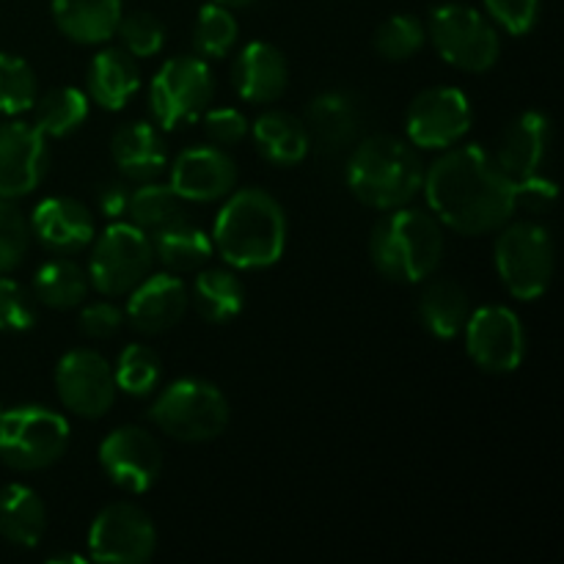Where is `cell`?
I'll return each instance as SVG.
<instances>
[{
	"label": "cell",
	"instance_id": "cell-31",
	"mask_svg": "<svg viewBox=\"0 0 564 564\" xmlns=\"http://www.w3.org/2000/svg\"><path fill=\"white\" fill-rule=\"evenodd\" d=\"M91 281H88L86 268L69 257H53L36 270L33 275V295L39 303L50 308H77L88 297Z\"/></svg>",
	"mask_w": 564,
	"mask_h": 564
},
{
	"label": "cell",
	"instance_id": "cell-33",
	"mask_svg": "<svg viewBox=\"0 0 564 564\" xmlns=\"http://www.w3.org/2000/svg\"><path fill=\"white\" fill-rule=\"evenodd\" d=\"M185 218V202L174 193L171 185L160 182H141V187L130 193V207H127V220L138 229L154 237L158 231L169 229L171 224Z\"/></svg>",
	"mask_w": 564,
	"mask_h": 564
},
{
	"label": "cell",
	"instance_id": "cell-25",
	"mask_svg": "<svg viewBox=\"0 0 564 564\" xmlns=\"http://www.w3.org/2000/svg\"><path fill=\"white\" fill-rule=\"evenodd\" d=\"M121 0H53V20L58 31L75 44H105L116 36Z\"/></svg>",
	"mask_w": 564,
	"mask_h": 564
},
{
	"label": "cell",
	"instance_id": "cell-39",
	"mask_svg": "<svg viewBox=\"0 0 564 564\" xmlns=\"http://www.w3.org/2000/svg\"><path fill=\"white\" fill-rule=\"evenodd\" d=\"M31 248V224L14 202L0 198V275L20 268Z\"/></svg>",
	"mask_w": 564,
	"mask_h": 564
},
{
	"label": "cell",
	"instance_id": "cell-21",
	"mask_svg": "<svg viewBox=\"0 0 564 564\" xmlns=\"http://www.w3.org/2000/svg\"><path fill=\"white\" fill-rule=\"evenodd\" d=\"M231 83L246 102L270 105L284 97L290 86V66L279 47L268 42H251L237 55Z\"/></svg>",
	"mask_w": 564,
	"mask_h": 564
},
{
	"label": "cell",
	"instance_id": "cell-45",
	"mask_svg": "<svg viewBox=\"0 0 564 564\" xmlns=\"http://www.w3.org/2000/svg\"><path fill=\"white\" fill-rule=\"evenodd\" d=\"M130 187L124 182H108L105 187H99L97 193V207L99 213L108 220H124L127 207H130Z\"/></svg>",
	"mask_w": 564,
	"mask_h": 564
},
{
	"label": "cell",
	"instance_id": "cell-47",
	"mask_svg": "<svg viewBox=\"0 0 564 564\" xmlns=\"http://www.w3.org/2000/svg\"><path fill=\"white\" fill-rule=\"evenodd\" d=\"M53 564H61V562H75V564H80L83 562V556L80 554H58V556H53V560H50Z\"/></svg>",
	"mask_w": 564,
	"mask_h": 564
},
{
	"label": "cell",
	"instance_id": "cell-41",
	"mask_svg": "<svg viewBox=\"0 0 564 564\" xmlns=\"http://www.w3.org/2000/svg\"><path fill=\"white\" fill-rule=\"evenodd\" d=\"M485 11L510 36H529L540 22V0H485Z\"/></svg>",
	"mask_w": 564,
	"mask_h": 564
},
{
	"label": "cell",
	"instance_id": "cell-42",
	"mask_svg": "<svg viewBox=\"0 0 564 564\" xmlns=\"http://www.w3.org/2000/svg\"><path fill=\"white\" fill-rule=\"evenodd\" d=\"M202 121L209 141L220 149L246 141L248 132H251V121H248L237 108H207Z\"/></svg>",
	"mask_w": 564,
	"mask_h": 564
},
{
	"label": "cell",
	"instance_id": "cell-29",
	"mask_svg": "<svg viewBox=\"0 0 564 564\" xmlns=\"http://www.w3.org/2000/svg\"><path fill=\"white\" fill-rule=\"evenodd\" d=\"M149 240H152L154 262L163 264L169 273H191V270H198L202 264H207V259L215 251L213 237L202 226L191 224L187 218L176 220V224L158 231Z\"/></svg>",
	"mask_w": 564,
	"mask_h": 564
},
{
	"label": "cell",
	"instance_id": "cell-6",
	"mask_svg": "<svg viewBox=\"0 0 564 564\" xmlns=\"http://www.w3.org/2000/svg\"><path fill=\"white\" fill-rule=\"evenodd\" d=\"M496 270L518 301H538L549 292L556 270L554 237L543 224L518 220L501 226L496 240Z\"/></svg>",
	"mask_w": 564,
	"mask_h": 564
},
{
	"label": "cell",
	"instance_id": "cell-24",
	"mask_svg": "<svg viewBox=\"0 0 564 564\" xmlns=\"http://www.w3.org/2000/svg\"><path fill=\"white\" fill-rule=\"evenodd\" d=\"M141 91V69L124 47H105L86 72V94L105 110H121Z\"/></svg>",
	"mask_w": 564,
	"mask_h": 564
},
{
	"label": "cell",
	"instance_id": "cell-32",
	"mask_svg": "<svg viewBox=\"0 0 564 564\" xmlns=\"http://www.w3.org/2000/svg\"><path fill=\"white\" fill-rule=\"evenodd\" d=\"M88 99L86 91L75 86L50 88L44 97L33 102V127L44 138H66L75 130H80L88 119Z\"/></svg>",
	"mask_w": 564,
	"mask_h": 564
},
{
	"label": "cell",
	"instance_id": "cell-34",
	"mask_svg": "<svg viewBox=\"0 0 564 564\" xmlns=\"http://www.w3.org/2000/svg\"><path fill=\"white\" fill-rule=\"evenodd\" d=\"M240 25H237L231 9L220 3L202 6L193 25V53L204 61H218L235 50Z\"/></svg>",
	"mask_w": 564,
	"mask_h": 564
},
{
	"label": "cell",
	"instance_id": "cell-48",
	"mask_svg": "<svg viewBox=\"0 0 564 564\" xmlns=\"http://www.w3.org/2000/svg\"><path fill=\"white\" fill-rule=\"evenodd\" d=\"M0 413H3V405H0Z\"/></svg>",
	"mask_w": 564,
	"mask_h": 564
},
{
	"label": "cell",
	"instance_id": "cell-28",
	"mask_svg": "<svg viewBox=\"0 0 564 564\" xmlns=\"http://www.w3.org/2000/svg\"><path fill=\"white\" fill-rule=\"evenodd\" d=\"M468 314H471V301L457 281H430L419 297V319L435 339L446 341L460 336Z\"/></svg>",
	"mask_w": 564,
	"mask_h": 564
},
{
	"label": "cell",
	"instance_id": "cell-35",
	"mask_svg": "<svg viewBox=\"0 0 564 564\" xmlns=\"http://www.w3.org/2000/svg\"><path fill=\"white\" fill-rule=\"evenodd\" d=\"M116 389L130 397L152 394L163 378V364L158 352L147 345H127L119 352V361L113 367Z\"/></svg>",
	"mask_w": 564,
	"mask_h": 564
},
{
	"label": "cell",
	"instance_id": "cell-46",
	"mask_svg": "<svg viewBox=\"0 0 564 564\" xmlns=\"http://www.w3.org/2000/svg\"><path fill=\"white\" fill-rule=\"evenodd\" d=\"M213 3H220V6H226V9H246V6H251V3H257V0H213Z\"/></svg>",
	"mask_w": 564,
	"mask_h": 564
},
{
	"label": "cell",
	"instance_id": "cell-20",
	"mask_svg": "<svg viewBox=\"0 0 564 564\" xmlns=\"http://www.w3.org/2000/svg\"><path fill=\"white\" fill-rule=\"evenodd\" d=\"M551 138H554V130H551L549 116L540 110H527V113L516 116L501 135L496 163L512 182L532 180V176L543 174L551 152Z\"/></svg>",
	"mask_w": 564,
	"mask_h": 564
},
{
	"label": "cell",
	"instance_id": "cell-44",
	"mask_svg": "<svg viewBox=\"0 0 564 564\" xmlns=\"http://www.w3.org/2000/svg\"><path fill=\"white\" fill-rule=\"evenodd\" d=\"M512 185H516V209L527 207L532 213H545V209L554 207L556 185L551 180H545L543 174L532 176V180L512 182Z\"/></svg>",
	"mask_w": 564,
	"mask_h": 564
},
{
	"label": "cell",
	"instance_id": "cell-5",
	"mask_svg": "<svg viewBox=\"0 0 564 564\" xmlns=\"http://www.w3.org/2000/svg\"><path fill=\"white\" fill-rule=\"evenodd\" d=\"M229 400L209 380L182 378L152 402L149 419L160 433L182 444H207L220 438L229 427Z\"/></svg>",
	"mask_w": 564,
	"mask_h": 564
},
{
	"label": "cell",
	"instance_id": "cell-7",
	"mask_svg": "<svg viewBox=\"0 0 564 564\" xmlns=\"http://www.w3.org/2000/svg\"><path fill=\"white\" fill-rule=\"evenodd\" d=\"M69 446V422L44 405H17L0 413V460L14 471H42Z\"/></svg>",
	"mask_w": 564,
	"mask_h": 564
},
{
	"label": "cell",
	"instance_id": "cell-16",
	"mask_svg": "<svg viewBox=\"0 0 564 564\" xmlns=\"http://www.w3.org/2000/svg\"><path fill=\"white\" fill-rule=\"evenodd\" d=\"M50 165L47 138L25 121L0 124V198L28 196L42 185Z\"/></svg>",
	"mask_w": 564,
	"mask_h": 564
},
{
	"label": "cell",
	"instance_id": "cell-23",
	"mask_svg": "<svg viewBox=\"0 0 564 564\" xmlns=\"http://www.w3.org/2000/svg\"><path fill=\"white\" fill-rule=\"evenodd\" d=\"M110 158L130 182H152L169 165L163 132L149 121H130L110 138Z\"/></svg>",
	"mask_w": 564,
	"mask_h": 564
},
{
	"label": "cell",
	"instance_id": "cell-22",
	"mask_svg": "<svg viewBox=\"0 0 564 564\" xmlns=\"http://www.w3.org/2000/svg\"><path fill=\"white\" fill-rule=\"evenodd\" d=\"M308 138L319 152L339 154L356 147L361 130V108L347 91H325L312 99L306 113Z\"/></svg>",
	"mask_w": 564,
	"mask_h": 564
},
{
	"label": "cell",
	"instance_id": "cell-19",
	"mask_svg": "<svg viewBox=\"0 0 564 564\" xmlns=\"http://www.w3.org/2000/svg\"><path fill=\"white\" fill-rule=\"evenodd\" d=\"M127 297V323L147 336L174 328L191 306L185 281L176 279V273H149Z\"/></svg>",
	"mask_w": 564,
	"mask_h": 564
},
{
	"label": "cell",
	"instance_id": "cell-3",
	"mask_svg": "<svg viewBox=\"0 0 564 564\" xmlns=\"http://www.w3.org/2000/svg\"><path fill=\"white\" fill-rule=\"evenodd\" d=\"M372 264L394 284H422L444 259V226L419 207L386 209L369 237Z\"/></svg>",
	"mask_w": 564,
	"mask_h": 564
},
{
	"label": "cell",
	"instance_id": "cell-37",
	"mask_svg": "<svg viewBox=\"0 0 564 564\" xmlns=\"http://www.w3.org/2000/svg\"><path fill=\"white\" fill-rule=\"evenodd\" d=\"M36 102V75L20 55L0 53V113L20 116Z\"/></svg>",
	"mask_w": 564,
	"mask_h": 564
},
{
	"label": "cell",
	"instance_id": "cell-4",
	"mask_svg": "<svg viewBox=\"0 0 564 564\" xmlns=\"http://www.w3.org/2000/svg\"><path fill=\"white\" fill-rule=\"evenodd\" d=\"M345 176L358 202L386 213L405 207L422 193L424 163L402 138L372 135L352 149Z\"/></svg>",
	"mask_w": 564,
	"mask_h": 564
},
{
	"label": "cell",
	"instance_id": "cell-8",
	"mask_svg": "<svg viewBox=\"0 0 564 564\" xmlns=\"http://www.w3.org/2000/svg\"><path fill=\"white\" fill-rule=\"evenodd\" d=\"M154 251L147 231L130 220H110L102 235L94 237L88 259V281L102 297H124L152 273Z\"/></svg>",
	"mask_w": 564,
	"mask_h": 564
},
{
	"label": "cell",
	"instance_id": "cell-15",
	"mask_svg": "<svg viewBox=\"0 0 564 564\" xmlns=\"http://www.w3.org/2000/svg\"><path fill=\"white\" fill-rule=\"evenodd\" d=\"M99 463L116 488L147 494L163 471V449L143 427H119L99 444Z\"/></svg>",
	"mask_w": 564,
	"mask_h": 564
},
{
	"label": "cell",
	"instance_id": "cell-18",
	"mask_svg": "<svg viewBox=\"0 0 564 564\" xmlns=\"http://www.w3.org/2000/svg\"><path fill=\"white\" fill-rule=\"evenodd\" d=\"M31 237L55 257H75L97 237V218L86 204L69 196H50L33 209Z\"/></svg>",
	"mask_w": 564,
	"mask_h": 564
},
{
	"label": "cell",
	"instance_id": "cell-2",
	"mask_svg": "<svg viewBox=\"0 0 564 564\" xmlns=\"http://www.w3.org/2000/svg\"><path fill=\"white\" fill-rule=\"evenodd\" d=\"M286 213L268 191L246 187L226 196L213 226V248L229 268H273L286 248Z\"/></svg>",
	"mask_w": 564,
	"mask_h": 564
},
{
	"label": "cell",
	"instance_id": "cell-40",
	"mask_svg": "<svg viewBox=\"0 0 564 564\" xmlns=\"http://www.w3.org/2000/svg\"><path fill=\"white\" fill-rule=\"evenodd\" d=\"M36 297L20 281L0 275V330L3 334H25L36 325Z\"/></svg>",
	"mask_w": 564,
	"mask_h": 564
},
{
	"label": "cell",
	"instance_id": "cell-12",
	"mask_svg": "<svg viewBox=\"0 0 564 564\" xmlns=\"http://www.w3.org/2000/svg\"><path fill=\"white\" fill-rule=\"evenodd\" d=\"M463 336L468 358L482 372L510 375L527 358V330L507 306H482L468 314Z\"/></svg>",
	"mask_w": 564,
	"mask_h": 564
},
{
	"label": "cell",
	"instance_id": "cell-10",
	"mask_svg": "<svg viewBox=\"0 0 564 564\" xmlns=\"http://www.w3.org/2000/svg\"><path fill=\"white\" fill-rule=\"evenodd\" d=\"M215 97L209 61L198 55H176L158 69L149 86V108L160 130H176L202 119Z\"/></svg>",
	"mask_w": 564,
	"mask_h": 564
},
{
	"label": "cell",
	"instance_id": "cell-13",
	"mask_svg": "<svg viewBox=\"0 0 564 564\" xmlns=\"http://www.w3.org/2000/svg\"><path fill=\"white\" fill-rule=\"evenodd\" d=\"M55 391L61 405L80 419H102L119 394L108 358L88 347H77L61 358L55 367Z\"/></svg>",
	"mask_w": 564,
	"mask_h": 564
},
{
	"label": "cell",
	"instance_id": "cell-26",
	"mask_svg": "<svg viewBox=\"0 0 564 564\" xmlns=\"http://www.w3.org/2000/svg\"><path fill=\"white\" fill-rule=\"evenodd\" d=\"M251 135L259 154L279 169L303 163L308 149H312L306 121L286 113V110H268V113L259 116L251 124Z\"/></svg>",
	"mask_w": 564,
	"mask_h": 564
},
{
	"label": "cell",
	"instance_id": "cell-1",
	"mask_svg": "<svg viewBox=\"0 0 564 564\" xmlns=\"http://www.w3.org/2000/svg\"><path fill=\"white\" fill-rule=\"evenodd\" d=\"M422 193L441 226L466 237L490 235L516 213V185L479 143L444 149L424 169Z\"/></svg>",
	"mask_w": 564,
	"mask_h": 564
},
{
	"label": "cell",
	"instance_id": "cell-14",
	"mask_svg": "<svg viewBox=\"0 0 564 564\" xmlns=\"http://www.w3.org/2000/svg\"><path fill=\"white\" fill-rule=\"evenodd\" d=\"M405 130L413 147L444 152L457 147L471 130V102L460 88H427L408 108Z\"/></svg>",
	"mask_w": 564,
	"mask_h": 564
},
{
	"label": "cell",
	"instance_id": "cell-30",
	"mask_svg": "<svg viewBox=\"0 0 564 564\" xmlns=\"http://www.w3.org/2000/svg\"><path fill=\"white\" fill-rule=\"evenodd\" d=\"M207 323H231L246 306V286L229 268H207L193 279V290L187 292Z\"/></svg>",
	"mask_w": 564,
	"mask_h": 564
},
{
	"label": "cell",
	"instance_id": "cell-27",
	"mask_svg": "<svg viewBox=\"0 0 564 564\" xmlns=\"http://www.w3.org/2000/svg\"><path fill=\"white\" fill-rule=\"evenodd\" d=\"M47 532V510L28 485H6L0 490V538L20 549H36Z\"/></svg>",
	"mask_w": 564,
	"mask_h": 564
},
{
	"label": "cell",
	"instance_id": "cell-9",
	"mask_svg": "<svg viewBox=\"0 0 564 564\" xmlns=\"http://www.w3.org/2000/svg\"><path fill=\"white\" fill-rule=\"evenodd\" d=\"M427 39L446 64L463 72L494 69L501 55L494 22L466 3H444L430 11Z\"/></svg>",
	"mask_w": 564,
	"mask_h": 564
},
{
	"label": "cell",
	"instance_id": "cell-43",
	"mask_svg": "<svg viewBox=\"0 0 564 564\" xmlns=\"http://www.w3.org/2000/svg\"><path fill=\"white\" fill-rule=\"evenodd\" d=\"M121 325H124V312L116 303H110V297L108 301L88 303V306L80 308V317H77L80 334L94 341L113 339L121 330Z\"/></svg>",
	"mask_w": 564,
	"mask_h": 564
},
{
	"label": "cell",
	"instance_id": "cell-11",
	"mask_svg": "<svg viewBox=\"0 0 564 564\" xmlns=\"http://www.w3.org/2000/svg\"><path fill=\"white\" fill-rule=\"evenodd\" d=\"M158 549V529L141 507L110 505L88 529V560L105 564H141Z\"/></svg>",
	"mask_w": 564,
	"mask_h": 564
},
{
	"label": "cell",
	"instance_id": "cell-17",
	"mask_svg": "<svg viewBox=\"0 0 564 564\" xmlns=\"http://www.w3.org/2000/svg\"><path fill=\"white\" fill-rule=\"evenodd\" d=\"M171 187L182 202L209 204L229 196L237 185V163L220 147H191L171 163Z\"/></svg>",
	"mask_w": 564,
	"mask_h": 564
},
{
	"label": "cell",
	"instance_id": "cell-36",
	"mask_svg": "<svg viewBox=\"0 0 564 564\" xmlns=\"http://www.w3.org/2000/svg\"><path fill=\"white\" fill-rule=\"evenodd\" d=\"M424 42H427V28L411 14L389 17L375 33V50L380 58L391 61V64L413 58L424 47Z\"/></svg>",
	"mask_w": 564,
	"mask_h": 564
},
{
	"label": "cell",
	"instance_id": "cell-38",
	"mask_svg": "<svg viewBox=\"0 0 564 564\" xmlns=\"http://www.w3.org/2000/svg\"><path fill=\"white\" fill-rule=\"evenodd\" d=\"M116 36H119L121 47L132 58H152L163 50L165 28L149 11H130V14H121L119 25H116Z\"/></svg>",
	"mask_w": 564,
	"mask_h": 564
}]
</instances>
